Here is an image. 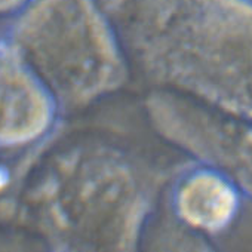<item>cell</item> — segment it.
Returning a JSON list of instances; mask_svg holds the SVG:
<instances>
[{
    "mask_svg": "<svg viewBox=\"0 0 252 252\" xmlns=\"http://www.w3.org/2000/svg\"><path fill=\"white\" fill-rule=\"evenodd\" d=\"M33 0H0V15L24 11Z\"/></svg>",
    "mask_w": 252,
    "mask_h": 252,
    "instance_id": "obj_7",
    "label": "cell"
},
{
    "mask_svg": "<svg viewBox=\"0 0 252 252\" xmlns=\"http://www.w3.org/2000/svg\"><path fill=\"white\" fill-rule=\"evenodd\" d=\"M131 67L155 89L252 122V5L245 0H108Z\"/></svg>",
    "mask_w": 252,
    "mask_h": 252,
    "instance_id": "obj_1",
    "label": "cell"
},
{
    "mask_svg": "<svg viewBox=\"0 0 252 252\" xmlns=\"http://www.w3.org/2000/svg\"><path fill=\"white\" fill-rule=\"evenodd\" d=\"M174 171L85 141L60 153L30 194L42 234L61 251H135Z\"/></svg>",
    "mask_w": 252,
    "mask_h": 252,
    "instance_id": "obj_2",
    "label": "cell"
},
{
    "mask_svg": "<svg viewBox=\"0 0 252 252\" xmlns=\"http://www.w3.org/2000/svg\"><path fill=\"white\" fill-rule=\"evenodd\" d=\"M144 107L166 143L217 169L252 199V122L163 89H153Z\"/></svg>",
    "mask_w": 252,
    "mask_h": 252,
    "instance_id": "obj_4",
    "label": "cell"
},
{
    "mask_svg": "<svg viewBox=\"0 0 252 252\" xmlns=\"http://www.w3.org/2000/svg\"><path fill=\"white\" fill-rule=\"evenodd\" d=\"M60 113L51 91L6 43L0 52V149L29 147L55 137Z\"/></svg>",
    "mask_w": 252,
    "mask_h": 252,
    "instance_id": "obj_5",
    "label": "cell"
},
{
    "mask_svg": "<svg viewBox=\"0 0 252 252\" xmlns=\"http://www.w3.org/2000/svg\"><path fill=\"white\" fill-rule=\"evenodd\" d=\"M5 40L40 77L61 111L86 108L129 77L119 34L95 0H33Z\"/></svg>",
    "mask_w": 252,
    "mask_h": 252,
    "instance_id": "obj_3",
    "label": "cell"
},
{
    "mask_svg": "<svg viewBox=\"0 0 252 252\" xmlns=\"http://www.w3.org/2000/svg\"><path fill=\"white\" fill-rule=\"evenodd\" d=\"M168 187L172 217L181 228L202 240L231 228L245 197L225 175L191 159L174 168Z\"/></svg>",
    "mask_w": 252,
    "mask_h": 252,
    "instance_id": "obj_6",
    "label": "cell"
},
{
    "mask_svg": "<svg viewBox=\"0 0 252 252\" xmlns=\"http://www.w3.org/2000/svg\"><path fill=\"white\" fill-rule=\"evenodd\" d=\"M5 45H6V42H5V39H0V52L3 51V48H5Z\"/></svg>",
    "mask_w": 252,
    "mask_h": 252,
    "instance_id": "obj_8",
    "label": "cell"
}]
</instances>
